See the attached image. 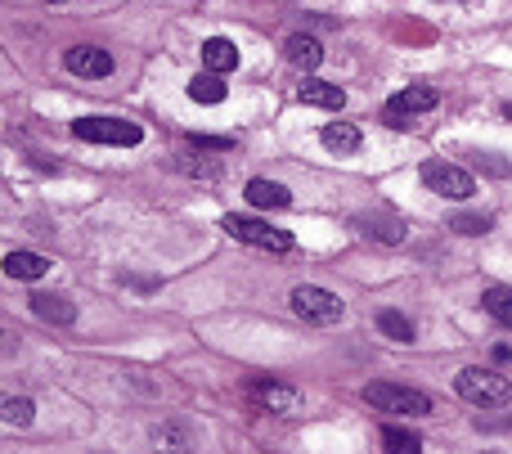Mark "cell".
Listing matches in <instances>:
<instances>
[{"instance_id":"ffe728a7","label":"cell","mask_w":512,"mask_h":454,"mask_svg":"<svg viewBox=\"0 0 512 454\" xmlns=\"http://www.w3.org/2000/svg\"><path fill=\"white\" fill-rule=\"evenodd\" d=\"M378 441H382V450H387V454H423V437H418V432L391 428V423L378 432Z\"/></svg>"},{"instance_id":"2e32d148","label":"cell","mask_w":512,"mask_h":454,"mask_svg":"<svg viewBox=\"0 0 512 454\" xmlns=\"http://www.w3.org/2000/svg\"><path fill=\"white\" fill-rule=\"evenodd\" d=\"M355 225H360L369 239H382V243H400V239H405V225H400L396 216H387V212H364V216H355Z\"/></svg>"},{"instance_id":"7402d4cb","label":"cell","mask_w":512,"mask_h":454,"mask_svg":"<svg viewBox=\"0 0 512 454\" xmlns=\"http://www.w3.org/2000/svg\"><path fill=\"white\" fill-rule=\"evenodd\" d=\"M481 302H486V315H495L499 324H508V329H512V288L490 284L486 293H481Z\"/></svg>"},{"instance_id":"7a4b0ae2","label":"cell","mask_w":512,"mask_h":454,"mask_svg":"<svg viewBox=\"0 0 512 454\" xmlns=\"http://www.w3.org/2000/svg\"><path fill=\"white\" fill-rule=\"evenodd\" d=\"M454 392H459L463 401L481 405V410L512 401V383L504 374H495V369H463V374L454 378Z\"/></svg>"},{"instance_id":"5b68a950","label":"cell","mask_w":512,"mask_h":454,"mask_svg":"<svg viewBox=\"0 0 512 454\" xmlns=\"http://www.w3.org/2000/svg\"><path fill=\"white\" fill-rule=\"evenodd\" d=\"M418 176H423V185L432 189V194L454 198V203H463V198L477 194V180H472V171L454 167V162H445V158H427Z\"/></svg>"},{"instance_id":"44dd1931","label":"cell","mask_w":512,"mask_h":454,"mask_svg":"<svg viewBox=\"0 0 512 454\" xmlns=\"http://www.w3.org/2000/svg\"><path fill=\"white\" fill-rule=\"evenodd\" d=\"M225 95H230V90H225V81L216 77V72H203V77L189 81V99H194V104H225Z\"/></svg>"},{"instance_id":"9a60e30c","label":"cell","mask_w":512,"mask_h":454,"mask_svg":"<svg viewBox=\"0 0 512 454\" xmlns=\"http://www.w3.org/2000/svg\"><path fill=\"white\" fill-rule=\"evenodd\" d=\"M45 270H50V261H45L41 252H9V257H5V275L9 279H23V284L45 279Z\"/></svg>"},{"instance_id":"e0dca14e","label":"cell","mask_w":512,"mask_h":454,"mask_svg":"<svg viewBox=\"0 0 512 454\" xmlns=\"http://www.w3.org/2000/svg\"><path fill=\"white\" fill-rule=\"evenodd\" d=\"M319 140H324V149H333V153H360L364 135H360V126H351V122H328L324 131H319Z\"/></svg>"},{"instance_id":"6da1fadb","label":"cell","mask_w":512,"mask_h":454,"mask_svg":"<svg viewBox=\"0 0 512 454\" xmlns=\"http://www.w3.org/2000/svg\"><path fill=\"white\" fill-rule=\"evenodd\" d=\"M364 401L382 414H405V419H427L432 414V396L400 383H364Z\"/></svg>"},{"instance_id":"cb8c5ba5","label":"cell","mask_w":512,"mask_h":454,"mask_svg":"<svg viewBox=\"0 0 512 454\" xmlns=\"http://www.w3.org/2000/svg\"><path fill=\"white\" fill-rule=\"evenodd\" d=\"M32 414H36V405L27 401V396H9V401H5V423H9V428H27V423H32Z\"/></svg>"},{"instance_id":"484cf974","label":"cell","mask_w":512,"mask_h":454,"mask_svg":"<svg viewBox=\"0 0 512 454\" xmlns=\"http://www.w3.org/2000/svg\"><path fill=\"white\" fill-rule=\"evenodd\" d=\"M189 149H198V153H230L234 149V135H189Z\"/></svg>"},{"instance_id":"d4e9b609","label":"cell","mask_w":512,"mask_h":454,"mask_svg":"<svg viewBox=\"0 0 512 454\" xmlns=\"http://www.w3.org/2000/svg\"><path fill=\"white\" fill-rule=\"evenodd\" d=\"M176 171L180 176H194V180H221V167L216 162H203V158H176Z\"/></svg>"},{"instance_id":"30bf717a","label":"cell","mask_w":512,"mask_h":454,"mask_svg":"<svg viewBox=\"0 0 512 454\" xmlns=\"http://www.w3.org/2000/svg\"><path fill=\"white\" fill-rule=\"evenodd\" d=\"M283 59H288L292 68H301V72H315L319 63H324V45H319L315 36H306V32H292L288 41H283Z\"/></svg>"},{"instance_id":"8992f818","label":"cell","mask_w":512,"mask_h":454,"mask_svg":"<svg viewBox=\"0 0 512 454\" xmlns=\"http://www.w3.org/2000/svg\"><path fill=\"white\" fill-rule=\"evenodd\" d=\"M288 306H292V315H301L306 324H337L342 320V297L319 288V284H297L288 297Z\"/></svg>"},{"instance_id":"3957f363","label":"cell","mask_w":512,"mask_h":454,"mask_svg":"<svg viewBox=\"0 0 512 454\" xmlns=\"http://www.w3.org/2000/svg\"><path fill=\"white\" fill-rule=\"evenodd\" d=\"M72 135L86 144H113V149H131V144L144 140V131L135 122H126V117H77Z\"/></svg>"},{"instance_id":"4316f807","label":"cell","mask_w":512,"mask_h":454,"mask_svg":"<svg viewBox=\"0 0 512 454\" xmlns=\"http://www.w3.org/2000/svg\"><path fill=\"white\" fill-rule=\"evenodd\" d=\"M504 117H508V122H512V99H508V104H504Z\"/></svg>"},{"instance_id":"ba28073f","label":"cell","mask_w":512,"mask_h":454,"mask_svg":"<svg viewBox=\"0 0 512 454\" xmlns=\"http://www.w3.org/2000/svg\"><path fill=\"white\" fill-rule=\"evenodd\" d=\"M436 104H441V95H436L432 86H409V90H400V95L387 99V117L396 126H405L409 113H427V108H436Z\"/></svg>"},{"instance_id":"5bb4252c","label":"cell","mask_w":512,"mask_h":454,"mask_svg":"<svg viewBox=\"0 0 512 454\" xmlns=\"http://www.w3.org/2000/svg\"><path fill=\"white\" fill-rule=\"evenodd\" d=\"M32 311L41 315L45 324H63V329H68V324H77V306H72L68 297H59V293H36L32 297Z\"/></svg>"},{"instance_id":"ac0fdd59","label":"cell","mask_w":512,"mask_h":454,"mask_svg":"<svg viewBox=\"0 0 512 454\" xmlns=\"http://www.w3.org/2000/svg\"><path fill=\"white\" fill-rule=\"evenodd\" d=\"M373 324H378V333H382V338H391V342H414L418 338L414 320H409V315H400L396 306H382V311L373 315Z\"/></svg>"},{"instance_id":"52a82bcc","label":"cell","mask_w":512,"mask_h":454,"mask_svg":"<svg viewBox=\"0 0 512 454\" xmlns=\"http://www.w3.org/2000/svg\"><path fill=\"white\" fill-rule=\"evenodd\" d=\"M63 63H68L72 77H108L113 72V54L99 50V45H72L68 54H63Z\"/></svg>"},{"instance_id":"4fadbf2b","label":"cell","mask_w":512,"mask_h":454,"mask_svg":"<svg viewBox=\"0 0 512 454\" xmlns=\"http://www.w3.org/2000/svg\"><path fill=\"white\" fill-rule=\"evenodd\" d=\"M243 194H248V203L261 207V212H279V207L292 203V194L279 185V180H261V176L248 180V189H243Z\"/></svg>"},{"instance_id":"d6986e66","label":"cell","mask_w":512,"mask_h":454,"mask_svg":"<svg viewBox=\"0 0 512 454\" xmlns=\"http://www.w3.org/2000/svg\"><path fill=\"white\" fill-rule=\"evenodd\" d=\"M153 446L162 454H194V437H189V428H180V423H158V428H153Z\"/></svg>"},{"instance_id":"8fae6325","label":"cell","mask_w":512,"mask_h":454,"mask_svg":"<svg viewBox=\"0 0 512 454\" xmlns=\"http://www.w3.org/2000/svg\"><path fill=\"white\" fill-rule=\"evenodd\" d=\"M297 99L301 104H310V108H346V90L342 86H333V81H319V77H306L297 86Z\"/></svg>"},{"instance_id":"277c9868","label":"cell","mask_w":512,"mask_h":454,"mask_svg":"<svg viewBox=\"0 0 512 454\" xmlns=\"http://www.w3.org/2000/svg\"><path fill=\"white\" fill-rule=\"evenodd\" d=\"M221 230L230 239L248 243V248H261V252H292V234L288 230H274L270 221H256V216H225Z\"/></svg>"},{"instance_id":"9c48e42d","label":"cell","mask_w":512,"mask_h":454,"mask_svg":"<svg viewBox=\"0 0 512 454\" xmlns=\"http://www.w3.org/2000/svg\"><path fill=\"white\" fill-rule=\"evenodd\" d=\"M248 396L270 414H297L301 410V396L292 392V387H283V383H252Z\"/></svg>"},{"instance_id":"7c38bea8","label":"cell","mask_w":512,"mask_h":454,"mask_svg":"<svg viewBox=\"0 0 512 454\" xmlns=\"http://www.w3.org/2000/svg\"><path fill=\"white\" fill-rule=\"evenodd\" d=\"M203 63H207V72H234L239 68V45L230 41V36H207L203 41Z\"/></svg>"},{"instance_id":"83f0119b","label":"cell","mask_w":512,"mask_h":454,"mask_svg":"<svg viewBox=\"0 0 512 454\" xmlns=\"http://www.w3.org/2000/svg\"><path fill=\"white\" fill-rule=\"evenodd\" d=\"M45 5H68V0H45Z\"/></svg>"},{"instance_id":"603a6c76","label":"cell","mask_w":512,"mask_h":454,"mask_svg":"<svg viewBox=\"0 0 512 454\" xmlns=\"http://www.w3.org/2000/svg\"><path fill=\"white\" fill-rule=\"evenodd\" d=\"M490 216H477V212H459V216H450V230L454 234H468V239H477V234H490Z\"/></svg>"}]
</instances>
